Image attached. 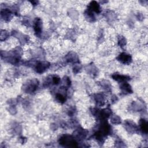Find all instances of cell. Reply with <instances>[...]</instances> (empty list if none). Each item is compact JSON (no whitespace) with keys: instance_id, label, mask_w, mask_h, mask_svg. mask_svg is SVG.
<instances>
[{"instance_id":"5bb4252c","label":"cell","mask_w":148,"mask_h":148,"mask_svg":"<svg viewBox=\"0 0 148 148\" xmlns=\"http://www.w3.org/2000/svg\"><path fill=\"white\" fill-rule=\"evenodd\" d=\"M87 9H88L92 12L96 13H100L101 12V8L100 5L98 2L95 1H91L89 3Z\"/></svg>"},{"instance_id":"ba28073f","label":"cell","mask_w":148,"mask_h":148,"mask_svg":"<svg viewBox=\"0 0 148 148\" xmlns=\"http://www.w3.org/2000/svg\"><path fill=\"white\" fill-rule=\"evenodd\" d=\"M76 140H82L85 139L87 136V131L82 128H77L73 132V135Z\"/></svg>"},{"instance_id":"ffe728a7","label":"cell","mask_w":148,"mask_h":148,"mask_svg":"<svg viewBox=\"0 0 148 148\" xmlns=\"http://www.w3.org/2000/svg\"><path fill=\"white\" fill-rule=\"evenodd\" d=\"M87 72L90 75H92V76H95L97 74L98 70H97V68H96L95 66H94V65H90L88 66Z\"/></svg>"},{"instance_id":"44dd1931","label":"cell","mask_w":148,"mask_h":148,"mask_svg":"<svg viewBox=\"0 0 148 148\" xmlns=\"http://www.w3.org/2000/svg\"><path fill=\"white\" fill-rule=\"evenodd\" d=\"M117 43H118V45H119V46L120 47H123L127 44V40H126V39H125V38L124 36L120 35V36H119L118 37Z\"/></svg>"},{"instance_id":"277c9868","label":"cell","mask_w":148,"mask_h":148,"mask_svg":"<svg viewBox=\"0 0 148 148\" xmlns=\"http://www.w3.org/2000/svg\"><path fill=\"white\" fill-rule=\"evenodd\" d=\"M124 127L125 130L129 134H135L139 131V127L138 125L132 120H125L124 123Z\"/></svg>"},{"instance_id":"f546056e","label":"cell","mask_w":148,"mask_h":148,"mask_svg":"<svg viewBox=\"0 0 148 148\" xmlns=\"http://www.w3.org/2000/svg\"><path fill=\"white\" fill-rule=\"evenodd\" d=\"M31 3L33 5L35 6V5H36L38 4V1H31Z\"/></svg>"},{"instance_id":"6da1fadb","label":"cell","mask_w":148,"mask_h":148,"mask_svg":"<svg viewBox=\"0 0 148 148\" xmlns=\"http://www.w3.org/2000/svg\"><path fill=\"white\" fill-rule=\"evenodd\" d=\"M21 50L16 49L12 51H1V56L5 61L12 64H16L19 62L21 58Z\"/></svg>"},{"instance_id":"83f0119b","label":"cell","mask_w":148,"mask_h":148,"mask_svg":"<svg viewBox=\"0 0 148 148\" xmlns=\"http://www.w3.org/2000/svg\"><path fill=\"white\" fill-rule=\"evenodd\" d=\"M76 112V109L74 107H71L69 109L68 111V114L70 116H72L75 114Z\"/></svg>"},{"instance_id":"f1b7e54d","label":"cell","mask_w":148,"mask_h":148,"mask_svg":"<svg viewBox=\"0 0 148 148\" xmlns=\"http://www.w3.org/2000/svg\"><path fill=\"white\" fill-rule=\"evenodd\" d=\"M112 101L113 102H116L117 101V97L116 96V95H113V96H112Z\"/></svg>"},{"instance_id":"7c38bea8","label":"cell","mask_w":148,"mask_h":148,"mask_svg":"<svg viewBox=\"0 0 148 148\" xmlns=\"http://www.w3.org/2000/svg\"><path fill=\"white\" fill-rule=\"evenodd\" d=\"M112 77L115 81L121 83L123 82H127L130 79V77L127 75H124L119 73H114L112 75Z\"/></svg>"},{"instance_id":"ac0fdd59","label":"cell","mask_w":148,"mask_h":148,"mask_svg":"<svg viewBox=\"0 0 148 148\" xmlns=\"http://www.w3.org/2000/svg\"><path fill=\"white\" fill-rule=\"evenodd\" d=\"M130 109L134 112H138L142 109V106L139 102L135 101L131 103L130 106Z\"/></svg>"},{"instance_id":"4fadbf2b","label":"cell","mask_w":148,"mask_h":148,"mask_svg":"<svg viewBox=\"0 0 148 148\" xmlns=\"http://www.w3.org/2000/svg\"><path fill=\"white\" fill-rule=\"evenodd\" d=\"M120 83V88L121 90V92H123L124 94L132 93L133 91L132 87L130 86V84L127 83V82H123Z\"/></svg>"},{"instance_id":"9c48e42d","label":"cell","mask_w":148,"mask_h":148,"mask_svg":"<svg viewBox=\"0 0 148 148\" xmlns=\"http://www.w3.org/2000/svg\"><path fill=\"white\" fill-rule=\"evenodd\" d=\"M13 13V11L9 9H2L1 10V17L4 21H9L12 18Z\"/></svg>"},{"instance_id":"484cf974","label":"cell","mask_w":148,"mask_h":148,"mask_svg":"<svg viewBox=\"0 0 148 148\" xmlns=\"http://www.w3.org/2000/svg\"><path fill=\"white\" fill-rule=\"evenodd\" d=\"M115 146L118 147H124L125 143L120 138H117V139H116V140H115Z\"/></svg>"},{"instance_id":"7402d4cb","label":"cell","mask_w":148,"mask_h":148,"mask_svg":"<svg viewBox=\"0 0 148 148\" xmlns=\"http://www.w3.org/2000/svg\"><path fill=\"white\" fill-rule=\"evenodd\" d=\"M10 34L9 32L5 29H1L0 32V40L1 41H4L9 38Z\"/></svg>"},{"instance_id":"d4e9b609","label":"cell","mask_w":148,"mask_h":148,"mask_svg":"<svg viewBox=\"0 0 148 148\" xmlns=\"http://www.w3.org/2000/svg\"><path fill=\"white\" fill-rule=\"evenodd\" d=\"M81 69H82L81 65L79 64H77V63L75 64V65L73 66V68H72L73 72L75 74H77L79 72H80Z\"/></svg>"},{"instance_id":"8fae6325","label":"cell","mask_w":148,"mask_h":148,"mask_svg":"<svg viewBox=\"0 0 148 148\" xmlns=\"http://www.w3.org/2000/svg\"><path fill=\"white\" fill-rule=\"evenodd\" d=\"M94 99L97 105L101 106L105 104V96L103 93H97L94 95Z\"/></svg>"},{"instance_id":"cb8c5ba5","label":"cell","mask_w":148,"mask_h":148,"mask_svg":"<svg viewBox=\"0 0 148 148\" xmlns=\"http://www.w3.org/2000/svg\"><path fill=\"white\" fill-rule=\"evenodd\" d=\"M51 78H52L53 84L57 86L61 82L60 77L57 75H51Z\"/></svg>"},{"instance_id":"30bf717a","label":"cell","mask_w":148,"mask_h":148,"mask_svg":"<svg viewBox=\"0 0 148 148\" xmlns=\"http://www.w3.org/2000/svg\"><path fill=\"white\" fill-rule=\"evenodd\" d=\"M65 61L67 62L76 64L79 62V57L77 54L73 51L69 52L65 57Z\"/></svg>"},{"instance_id":"e0dca14e","label":"cell","mask_w":148,"mask_h":148,"mask_svg":"<svg viewBox=\"0 0 148 148\" xmlns=\"http://www.w3.org/2000/svg\"><path fill=\"white\" fill-rule=\"evenodd\" d=\"M109 117H110V122H111V123L112 124L118 125V124H120L121 123V118L119 116H117L116 114H112Z\"/></svg>"},{"instance_id":"9a60e30c","label":"cell","mask_w":148,"mask_h":148,"mask_svg":"<svg viewBox=\"0 0 148 148\" xmlns=\"http://www.w3.org/2000/svg\"><path fill=\"white\" fill-rule=\"evenodd\" d=\"M139 130H140L142 133H144L145 134H147L148 132V124L147 121L144 119H141L139 120Z\"/></svg>"},{"instance_id":"5b68a950","label":"cell","mask_w":148,"mask_h":148,"mask_svg":"<svg viewBox=\"0 0 148 148\" xmlns=\"http://www.w3.org/2000/svg\"><path fill=\"white\" fill-rule=\"evenodd\" d=\"M50 66V64L48 61H36L34 70L36 73L41 74L45 72Z\"/></svg>"},{"instance_id":"4316f807","label":"cell","mask_w":148,"mask_h":148,"mask_svg":"<svg viewBox=\"0 0 148 148\" xmlns=\"http://www.w3.org/2000/svg\"><path fill=\"white\" fill-rule=\"evenodd\" d=\"M8 110H9V112L13 115L17 113V110L15 106H9Z\"/></svg>"},{"instance_id":"7a4b0ae2","label":"cell","mask_w":148,"mask_h":148,"mask_svg":"<svg viewBox=\"0 0 148 148\" xmlns=\"http://www.w3.org/2000/svg\"><path fill=\"white\" fill-rule=\"evenodd\" d=\"M58 143L64 147H77L78 142L73 135L69 134H64L58 139Z\"/></svg>"},{"instance_id":"d6986e66","label":"cell","mask_w":148,"mask_h":148,"mask_svg":"<svg viewBox=\"0 0 148 148\" xmlns=\"http://www.w3.org/2000/svg\"><path fill=\"white\" fill-rule=\"evenodd\" d=\"M101 86L102 87V88L107 92H109L112 90V86L110 83V82L108 80H102L101 82Z\"/></svg>"},{"instance_id":"52a82bcc","label":"cell","mask_w":148,"mask_h":148,"mask_svg":"<svg viewBox=\"0 0 148 148\" xmlns=\"http://www.w3.org/2000/svg\"><path fill=\"white\" fill-rule=\"evenodd\" d=\"M116 58L118 61L124 65H129L132 62L131 56L124 52L121 53Z\"/></svg>"},{"instance_id":"8992f818","label":"cell","mask_w":148,"mask_h":148,"mask_svg":"<svg viewBox=\"0 0 148 148\" xmlns=\"http://www.w3.org/2000/svg\"><path fill=\"white\" fill-rule=\"evenodd\" d=\"M33 28L35 35L40 36L42 33V21L40 18H35L33 21Z\"/></svg>"},{"instance_id":"603a6c76","label":"cell","mask_w":148,"mask_h":148,"mask_svg":"<svg viewBox=\"0 0 148 148\" xmlns=\"http://www.w3.org/2000/svg\"><path fill=\"white\" fill-rule=\"evenodd\" d=\"M62 83H63V85L62 86L66 87V88H68L69 87L71 84V80L70 79L67 77V76H65L63 79H62Z\"/></svg>"},{"instance_id":"2e32d148","label":"cell","mask_w":148,"mask_h":148,"mask_svg":"<svg viewBox=\"0 0 148 148\" xmlns=\"http://www.w3.org/2000/svg\"><path fill=\"white\" fill-rule=\"evenodd\" d=\"M84 15L85 18L89 21V22H94L95 21V16L94 14V12L87 9L84 13Z\"/></svg>"},{"instance_id":"3957f363","label":"cell","mask_w":148,"mask_h":148,"mask_svg":"<svg viewBox=\"0 0 148 148\" xmlns=\"http://www.w3.org/2000/svg\"><path fill=\"white\" fill-rule=\"evenodd\" d=\"M39 84V82L37 79H32L25 83L22 87V89L25 93L32 94L36 91Z\"/></svg>"}]
</instances>
